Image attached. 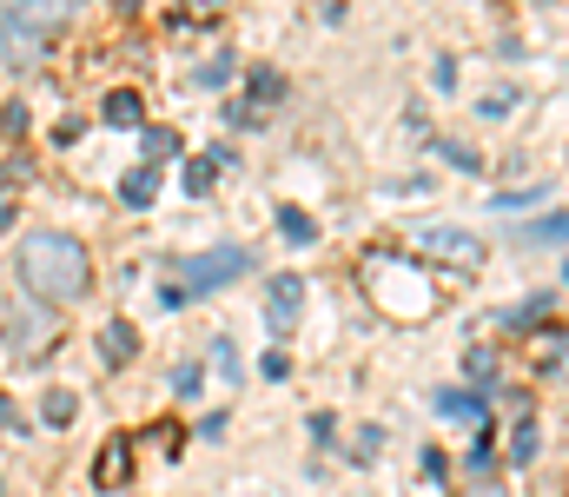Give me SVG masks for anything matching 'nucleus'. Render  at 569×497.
<instances>
[{"label":"nucleus","mask_w":569,"mask_h":497,"mask_svg":"<svg viewBox=\"0 0 569 497\" xmlns=\"http://www.w3.org/2000/svg\"><path fill=\"white\" fill-rule=\"evenodd\" d=\"M510 411H517V438H510V465H530V451H537V418H530V405H523V398H517Z\"/></svg>","instance_id":"nucleus-11"},{"label":"nucleus","mask_w":569,"mask_h":497,"mask_svg":"<svg viewBox=\"0 0 569 497\" xmlns=\"http://www.w3.org/2000/svg\"><path fill=\"white\" fill-rule=\"evenodd\" d=\"M418 246H437L443 259H457V266H477V239L470 232H457V226H425L418 232Z\"/></svg>","instance_id":"nucleus-8"},{"label":"nucleus","mask_w":569,"mask_h":497,"mask_svg":"<svg viewBox=\"0 0 569 497\" xmlns=\"http://www.w3.org/2000/svg\"><path fill=\"white\" fill-rule=\"evenodd\" d=\"M100 351H107V365H133L140 358V331L127 326V319H113V326L100 331Z\"/></svg>","instance_id":"nucleus-10"},{"label":"nucleus","mask_w":569,"mask_h":497,"mask_svg":"<svg viewBox=\"0 0 569 497\" xmlns=\"http://www.w3.org/2000/svg\"><path fill=\"white\" fill-rule=\"evenodd\" d=\"M523 7H550V0H523Z\"/></svg>","instance_id":"nucleus-21"},{"label":"nucleus","mask_w":569,"mask_h":497,"mask_svg":"<svg viewBox=\"0 0 569 497\" xmlns=\"http://www.w3.org/2000/svg\"><path fill=\"white\" fill-rule=\"evenodd\" d=\"M457 497H510V491H503V485H490V478H483V485H470V491H457Z\"/></svg>","instance_id":"nucleus-20"},{"label":"nucleus","mask_w":569,"mask_h":497,"mask_svg":"<svg viewBox=\"0 0 569 497\" xmlns=\"http://www.w3.org/2000/svg\"><path fill=\"white\" fill-rule=\"evenodd\" d=\"M437 405H443V418H463V425H483V398H470V391H443Z\"/></svg>","instance_id":"nucleus-14"},{"label":"nucleus","mask_w":569,"mask_h":497,"mask_svg":"<svg viewBox=\"0 0 569 497\" xmlns=\"http://www.w3.org/2000/svg\"><path fill=\"white\" fill-rule=\"evenodd\" d=\"M73 7L80 0H0V53H7V67L27 73L47 53V40L73 20Z\"/></svg>","instance_id":"nucleus-3"},{"label":"nucleus","mask_w":569,"mask_h":497,"mask_svg":"<svg viewBox=\"0 0 569 497\" xmlns=\"http://www.w3.org/2000/svg\"><path fill=\"white\" fill-rule=\"evenodd\" d=\"M239 272H252V252H246V246H212V252H192V259H186V286H192V292H219V286H232Z\"/></svg>","instance_id":"nucleus-4"},{"label":"nucleus","mask_w":569,"mask_h":497,"mask_svg":"<svg viewBox=\"0 0 569 497\" xmlns=\"http://www.w3.org/2000/svg\"><path fill=\"white\" fill-rule=\"evenodd\" d=\"M140 120H146L140 93H107V127H140Z\"/></svg>","instance_id":"nucleus-12"},{"label":"nucleus","mask_w":569,"mask_h":497,"mask_svg":"<svg viewBox=\"0 0 569 497\" xmlns=\"http://www.w3.org/2000/svg\"><path fill=\"white\" fill-rule=\"evenodd\" d=\"M279 232L291 239V246H311V239H318V226H311L305 212H279Z\"/></svg>","instance_id":"nucleus-16"},{"label":"nucleus","mask_w":569,"mask_h":497,"mask_svg":"<svg viewBox=\"0 0 569 497\" xmlns=\"http://www.w3.org/2000/svg\"><path fill=\"white\" fill-rule=\"evenodd\" d=\"M53 338H60L53 306H13V312H7V351H13V358H33V351H47Z\"/></svg>","instance_id":"nucleus-5"},{"label":"nucleus","mask_w":569,"mask_h":497,"mask_svg":"<svg viewBox=\"0 0 569 497\" xmlns=\"http://www.w3.org/2000/svg\"><path fill=\"white\" fill-rule=\"evenodd\" d=\"M152 186H159V172H152V166H140V172H127L120 199H127V206H152Z\"/></svg>","instance_id":"nucleus-15"},{"label":"nucleus","mask_w":569,"mask_h":497,"mask_svg":"<svg viewBox=\"0 0 569 497\" xmlns=\"http://www.w3.org/2000/svg\"><path fill=\"white\" fill-rule=\"evenodd\" d=\"M298 312H305V279H298V272H279V279H272V292H266V326L291 331V326H298Z\"/></svg>","instance_id":"nucleus-7"},{"label":"nucleus","mask_w":569,"mask_h":497,"mask_svg":"<svg viewBox=\"0 0 569 497\" xmlns=\"http://www.w3.org/2000/svg\"><path fill=\"white\" fill-rule=\"evenodd\" d=\"M232 0H186V20H219Z\"/></svg>","instance_id":"nucleus-19"},{"label":"nucleus","mask_w":569,"mask_h":497,"mask_svg":"<svg viewBox=\"0 0 569 497\" xmlns=\"http://www.w3.org/2000/svg\"><path fill=\"white\" fill-rule=\"evenodd\" d=\"M140 147H146V160L159 166V160H166V153H172V147H179V140H172L166 127H146V140H140Z\"/></svg>","instance_id":"nucleus-17"},{"label":"nucleus","mask_w":569,"mask_h":497,"mask_svg":"<svg viewBox=\"0 0 569 497\" xmlns=\"http://www.w3.org/2000/svg\"><path fill=\"white\" fill-rule=\"evenodd\" d=\"M13 272H20V286H27L40 306H73V299H87V286H93L87 246H80L73 232H53V226H40V232L20 239Z\"/></svg>","instance_id":"nucleus-1"},{"label":"nucleus","mask_w":569,"mask_h":497,"mask_svg":"<svg viewBox=\"0 0 569 497\" xmlns=\"http://www.w3.org/2000/svg\"><path fill=\"white\" fill-rule=\"evenodd\" d=\"M127 478H133V438L113 431V438L100 445V458H93V485L113 497V491H127Z\"/></svg>","instance_id":"nucleus-6"},{"label":"nucleus","mask_w":569,"mask_h":497,"mask_svg":"<svg viewBox=\"0 0 569 497\" xmlns=\"http://www.w3.org/2000/svg\"><path fill=\"white\" fill-rule=\"evenodd\" d=\"M212 166H226V153H219V160H199V166H186V192H192V199H199V192L212 186Z\"/></svg>","instance_id":"nucleus-18"},{"label":"nucleus","mask_w":569,"mask_h":497,"mask_svg":"<svg viewBox=\"0 0 569 497\" xmlns=\"http://www.w3.org/2000/svg\"><path fill=\"white\" fill-rule=\"evenodd\" d=\"M537 371L569 385V331H543V338H537Z\"/></svg>","instance_id":"nucleus-9"},{"label":"nucleus","mask_w":569,"mask_h":497,"mask_svg":"<svg viewBox=\"0 0 569 497\" xmlns=\"http://www.w3.org/2000/svg\"><path fill=\"white\" fill-rule=\"evenodd\" d=\"M73 411H80V398H73V391H47V398H40V418H47L53 431H67V425H73Z\"/></svg>","instance_id":"nucleus-13"},{"label":"nucleus","mask_w":569,"mask_h":497,"mask_svg":"<svg viewBox=\"0 0 569 497\" xmlns=\"http://www.w3.org/2000/svg\"><path fill=\"white\" fill-rule=\"evenodd\" d=\"M365 292L391 319H430L437 312V286L425 279V266H411L405 252H371L365 259Z\"/></svg>","instance_id":"nucleus-2"}]
</instances>
